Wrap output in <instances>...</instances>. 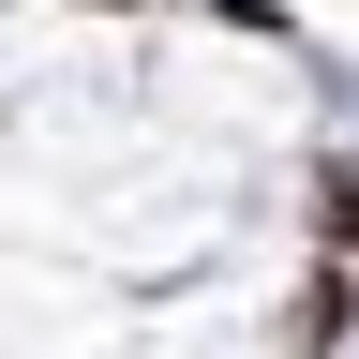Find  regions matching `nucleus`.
I'll return each mask as SVG.
<instances>
[{
	"mask_svg": "<svg viewBox=\"0 0 359 359\" xmlns=\"http://www.w3.org/2000/svg\"><path fill=\"white\" fill-rule=\"evenodd\" d=\"M330 195H344V240H359V180H330Z\"/></svg>",
	"mask_w": 359,
	"mask_h": 359,
	"instance_id": "1",
	"label": "nucleus"
}]
</instances>
